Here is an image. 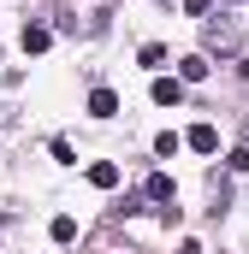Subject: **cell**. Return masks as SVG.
Returning <instances> with one entry per match:
<instances>
[{
    "label": "cell",
    "mask_w": 249,
    "mask_h": 254,
    "mask_svg": "<svg viewBox=\"0 0 249 254\" xmlns=\"http://www.w3.org/2000/svg\"><path fill=\"white\" fill-rule=\"evenodd\" d=\"M48 237H54V243H77V219H71V213H60V219L48 225Z\"/></svg>",
    "instance_id": "cell-7"
},
{
    "label": "cell",
    "mask_w": 249,
    "mask_h": 254,
    "mask_svg": "<svg viewBox=\"0 0 249 254\" xmlns=\"http://www.w3.org/2000/svg\"><path fill=\"white\" fill-rule=\"evenodd\" d=\"M54 48V30L48 24H24V54H48Z\"/></svg>",
    "instance_id": "cell-1"
},
{
    "label": "cell",
    "mask_w": 249,
    "mask_h": 254,
    "mask_svg": "<svg viewBox=\"0 0 249 254\" xmlns=\"http://www.w3.org/2000/svg\"><path fill=\"white\" fill-rule=\"evenodd\" d=\"M142 65H148V71H154V65H166V48H160V42H148V48H142Z\"/></svg>",
    "instance_id": "cell-10"
},
{
    "label": "cell",
    "mask_w": 249,
    "mask_h": 254,
    "mask_svg": "<svg viewBox=\"0 0 249 254\" xmlns=\"http://www.w3.org/2000/svg\"><path fill=\"white\" fill-rule=\"evenodd\" d=\"M54 160H60V166H71V160H77V148H71L65 136H54Z\"/></svg>",
    "instance_id": "cell-11"
},
{
    "label": "cell",
    "mask_w": 249,
    "mask_h": 254,
    "mask_svg": "<svg viewBox=\"0 0 249 254\" xmlns=\"http://www.w3.org/2000/svg\"><path fill=\"white\" fill-rule=\"evenodd\" d=\"M178 148H184V136H178V130H160V136H154V154H160V160H172Z\"/></svg>",
    "instance_id": "cell-8"
},
{
    "label": "cell",
    "mask_w": 249,
    "mask_h": 254,
    "mask_svg": "<svg viewBox=\"0 0 249 254\" xmlns=\"http://www.w3.org/2000/svg\"><path fill=\"white\" fill-rule=\"evenodd\" d=\"M89 184H95V190H113V184H119V166H113V160H95V166H89Z\"/></svg>",
    "instance_id": "cell-6"
},
{
    "label": "cell",
    "mask_w": 249,
    "mask_h": 254,
    "mask_svg": "<svg viewBox=\"0 0 249 254\" xmlns=\"http://www.w3.org/2000/svg\"><path fill=\"white\" fill-rule=\"evenodd\" d=\"M178 71H184V83H202V77H208V60H202V54H190Z\"/></svg>",
    "instance_id": "cell-9"
},
{
    "label": "cell",
    "mask_w": 249,
    "mask_h": 254,
    "mask_svg": "<svg viewBox=\"0 0 249 254\" xmlns=\"http://www.w3.org/2000/svg\"><path fill=\"white\" fill-rule=\"evenodd\" d=\"M184 101V83L178 77H154V107H178Z\"/></svg>",
    "instance_id": "cell-2"
},
{
    "label": "cell",
    "mask_w": 249,
    "mask_h": 254,
    "mask_svg": "<svg viewBox=\"0 0 249 254\" xmlns=\"http://www.w3.org/2000/svg\"><path fill=\"white\" fill-rule=\"evenodd\" d=\"M148 201H160V207L172 201V178H166V172H154V178H148ZM166 213L178 219V207H166Z\"/></svg>",
    "instance_id": "cell-4"
},
{
    "label": "cell",
    "mask_w": 249,
    "mask_h": 254,
    "mask_svg": "<svg viewBox=\"0 0 249 254\" xmlns=\"http://www.w3.org/2000/svg\"><path fill=\"white\" fill-rule=\"evenodd\" d=\"M184 148H196V154H214V148H220V130H214V125H196V130L184 136Z\"/></svg>",
    "instance_id": "cell-3"
},
{
    "label": "cell",
    "mask_w": 249,
    "mask_h": 254,
    "mask_svg": "<svg viewBox=\"0 0 249 254\" xmlns=\"http://www.w3.org/2000/svg\"><path fill=\"white\" fill-rule=\"evenodd\" d=\"M89 113H95V119H113V113H119V95H113V89H95V95H89Z\"/></svg>",
    "instance_id": "cell-5"
}]
</instances>
